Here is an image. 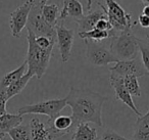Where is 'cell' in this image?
Returning <instances> with one entry per match:
<instances>
[{"instance_id": "9", "label": "cell", "mask_w": 149, "mask_h": 140, "mask_svg": "<svg viewBox=\"0 0 149 140\" xmlns=\"http://www.w3.org/2000/svg\"><path fill=\"white\" fill-rule=\"evenodd\" d=\"M56 43L59 50L60 57L62 62H68L72 54V49L74 46V31L70 28L64 27L63 24H58L55 27Z\"/></svg>"}, {"instance_id": "26", "label": "cell", "mask_w": 149, "mask_h": 140, "mask_svg": "<svg viewBox=\"0 0 149 140\" xmlns=\"http://www.w3.org/2000/svg\"><path fill=\"white\" fill-rule=\"evenodd\" d=\"M99 140H132V139H128V138L120 135V134L114 132L113 130H111V129H106L105 131L102 133Z\"/></svg>"}, {"instance_id": "32", "label": "cell", "mask_w": 149, "mask_h": 140, "mask_svg": "<svg viewBox=\"0 0 149 140\" xmlns=\"http://www.w3.org/2000/svg\"><path fill=\"white\" fill-rule=\"evenodd\" d=\"M142 15H146V17L149 18V5H145V6L143 7Z\"/></svg>"}, {"instance_id": "34", "label": "cell", "mask_w": 149, "mask_h": 140, "mask_svg": "<svg viewBox=\"0 0 149 140\" xmlns=\"http://www.w3.org/2000/svg\"><path fill=\"white\" fill-rule=\"evenodd\" d=\"M4 136H5V134L0 133V140H3V138H4Z\"/></svg>"}, {"instance_id": "13", "label": "cell", "mask_w": 149, "mask_h": 140, "mask_svg": "<svg viewBox=\"0 0 149 140\" xmlns=\"http://www.w3.org/2000/svg\"><path fill=\"white\" fill-rule=\"evenodd\" d=\"M85 15L84 5L79 0H62V7L60 8L59 23L63 24L68 19L74 21L82 19Z\"/></svg>"}, {"instance_id": "10", "label": "cell", "mask_w": 149, "mask_h": 140, "mask_svg": "<svg viewBox=\"0 0 149 140\" xmlns=\"http://www.w3.org/2000/svg\"><path fill=\"white\" fill-rule=\"evenodd\" d=\"M109 72L110 74L122 77V78L128 76H135L137 78H140V77L149 75L145 70L141 60L137 57L130 60H120L114 64L113 66L109 68Z\"/></svg>"}, {"instance_id": "28", "label": "cell", "mask_w": 149, "mask_h": 140, "mask_svg": "<svg viewBox=\"0 0 149 140\" xmlns=\"http://www.w3.org/2000/svg\"><path fill=\"white\" fill-rule=\"evenodd\" d=\"M36 43L42 49H47V48L55 45L56 39H52V38L45 37V36H40V37H36Z\"/></svg>"}, {"instance_id": "24", "label": "cell", "mask_w": 149, "mask_h": 140, "mask_svg": "<svg viewBox=\"0 0 149 140\" xmlns=\"http://www.w3.org/2000/svg\"><path fill=\"white\" fill-rule=\"evenodd\" d=\"M11 140H31L30 136V126L29 125H19V127L13 129L8 133Z\"/></svg>"}, {"instance_id": "22", "label": "cell", "mask_w": 149, "mask_h": 140, "mask_svg": "<svg viewBox=\"0 0 149 140\" xmlns=\"http://www.w3.org/2000/svg\"><path fill=\"white\" fill-rule=\"evenodd\" d=\"M79 37L81 39L85 40H92V41H97L100 42L104 39H110V34L109 32H105V31H101V30L98 29H93L89 32H82V33H78Z\"/></svg>"}, {"instance_id": "19", "label": "cell", "mask_w": 149, "mask_h": 140, "mask_svg": "<svg viewBox=\"0 0 149 140\" xmlns=\"http://www.w3.org/2000/svg\"><path fill=\"white\" fill-rule=\"evenodd\" d=\"M60 8L56 3H50L49 0H45L42 5V15L49 25L55 28L59 23Z\"/></svg>"}, {"instance_id": "17", "label": "cell", "mask_w": 149, "mask_h": 140, "mask_svg": "<svg viewBox=\"0 0 149 140\" xmlns=\"http://www.w3.org/2000/svg\"><path fill=\"white\" fill-rule=\"evenodd\" d=\"M23 124V116L19 113H4L0 116V133L8 134L15 128Z\"/></svg>"}, {"instance_id": "2", "label": "cell", "mask_w": 149, "mask_h": 140, "mask_svg": "<svg viewBox=\"0 0 149 140\" xmlns=\"http://www.w3.org/2000/svg\"><path fill=\"white\" fill-rule=\"evenodd\" d=\"M28 31L27 41H28V51L26 55V62L28 64V73L33 76H36L37 79H41L47 71L51 60L53 47L47 49H42L36 43V36L33 32Z\"/></svg>"}, {"instance_id": "7", "label": "cell", "mask_w": 149, "mask_h": 140, "mask_svg": "<svg viewBox=\"0 0 149 140\" xmlns=\"http://www.w3.org/2000/svg\"><path fill=\"white\" fill-rule=\"evenodd\" d=\"M86 42V57L94 66H107L110 64H116L120 60L110 52L103 44L97 41L87 40Z\"/></svg>"}, {"instance_id": "27", "label": "cell", "mask_w": 149, "mask_h": 140, "mask_svg": "<svg viewBox=\"0 0 149 140\" xmlns=\"http://www.w3.org/2000/svg\"><path fill=\"white\" fill-rule=\"evenodd\" d=\"M7 101H8V98H7V95H6V87H4L0 83V116H2L7 113L6 111Z\"/></svg>"}, {"instance_id": "35", "label": "cell", "mask_w": 149, "mask_h": 140, "mask_svg": "<svg viewBox=\"0 0 149 140\" xmlns=\"http://www.w3.org/2000/svg\"><path fill=\"white\" fill-rule=\"evenodd\" d=\"M146 40H147V41H149V34H148V35H147V37H146Z\"/></svg>"}, {"instance_id": "23", "label": "cell", "mask_w": 149, "mask_h": 140, "mask_svg": "<svg viewBox=\"0 0 149 140\" xmlns=\"http://www.w3.org/2000/svg\"><path fill=\"white\" fill-rule=\"evenodd\" d=\"M124 84L128 92L131 96L140 97L141 96V88L138 82V78L135 76H128L124 78Z\"/></svg>"}, {"instance_id": "8", "label": "cell", "mask_w": 149, "mask_h": 140, "mask_svg": "<svg viewBox=\"0 0 149 140\" xmlns=\"http://www.w3.org/2000/svg\"><path fill=\"white\" fill-rule=\"evenodd\" d=\"M34 4H35V0H26L21 6H19L10 13L9 25H10L13 37L19 38L22 31L27 27L29 15Z\"/></svg>"}, {"instance_id": "15", "label": "cell", "mask_w": 149, "mask_h": 140, "mask_svg": "<svg viewBox=\"0 0 149 140\" xmlns=\"http://www.w3.org/2000/svg\"><path fill=\"white\" fill-rule=\"evenodd\" d=\"M30 136L31 140H51L48 127L39 118L34 117L30 121Z\"/></svg>"}, {"instance_id": "12", "label": "cell", "mask_w": 149, "mask_h": 140, "mask_svg": "<svg viewBox=\"0 0 149 140\" xmlns=\"http://www.w3.org/2000/svg\"><path fill=\"white\" fill-rule=\"evenodd\" d=\"M109 82H110L111 87L113 88L114 93H116V100H120V101H122L123 103H125L129 108L132 109V111H134V113H136L137 117L142 116V113L139 111V109L137 108V106L135 105L131 94L128 92V90H127L126 87H125L124 78L110 74L109 75Z\"/></svg>"}, {"instance_id": "21", "label": "cell", "mask_w": 149, "mask_h": 140, "mask_svg": "<svg viewBox=\"0 0 149 140\" xmlns=\"http://www.w3.org/2000/svg\"><path fill=\"white\" fill-rule=\"evenodd\" d=\"M33 77H34L33 75H31L30 73L27 72V74H26L24 77H22L19 80L15 81V83L9 85V86L6 88V95H7L8 100L13 98V97H15V95H19V93H22V91L26 88L28 83L30 82V80H31Z\"/></svg>"}, {"instance_id": "29", "label": "cell", "mask_w": 149, "mask_h": 140, "mask_svg": "<svg viewBox=\"0 0 149 140\" xmlns=\"http://www.w3.org/2000/svg\"><path fill=\"white\" fill-rule=\"evenodd\" d=\"M96 29L101 30V31H105V32H110L112 31V27L110 25L109 21L107 20V18H104V19H101L98 21V23L96 24Z\"/></svg>"}, {"instance_id": "31", "label": "cell", "mask_w": 149, "mask_h": 140, "mask_svg": "<svg viewBox=\"0 0 149 140\" xmlns=\"http://www.w3.org/2000/svg\"><path fill=\"white\" fill-rule=\"evenodd\" d=\"M79 1H81L82 4H85V10L87 11H90V9H91V5H92V0H79Z\"/></svg>"}, {"instance_id": "20", "label": "cell", "mask_w": 149, "mask_h": 140, "mask_svg": "<svg viewBox=\"0 0 149 140\" xmlns=\"http://www.w3.org/2000/svg\"><path fill=\"white\" fill-rule=\"evenodd\" d=\"M28 72V64H27V62H24L19 68H17L15 70L11 71V72L7 73L5 74L4 76L1 78L0 80V83L3 85L4 87H8L9 85H11L13 83H15V81L19 80L22 77H24Z\"/></svg>"}, {"instance_id": "14", "label": "cell", "mask_w": 149, "mask_h": 140, "mask_svg": "<svg viewBox=\"0 0 149 140\" xmlns=\"http://www.w3.org/2000/svg\"><path fill=\"white\" fill-rule=\"evenodd\" d=\"M104 18L107 17H106L105 13H104L101 7H100V9H94V10L88 11L87 15H84L82 19L74 21V23L78 25V33L89 32L91 30L95 29L96 24L98 23V21L101 19H104Z\"/></svg>"}, {"instance_id": "30", "label": "cell", "mask_w": 149, "mask_h": 140, "mask_svg": "<svg viewBox=\"0 0 149 140\" xmlns=\"http://www.w3.org/2000/svg\"><path fill=\"white\" fill-rule=\"evenodd\" d=\"M138 23L142 28H144V29H148L149 28V18L141 13L138 18Z\"/></svg>"}, {"instance_id": "5", "label": "cell", "mask_w": 149, "mask_h": 140, "mask_svg": "<svg viewBox=\"0 0 149 140\" xmlns=\"http://www.w3.org/2000/svg\"><path fill=\"white\" fill-rule=\"evenodd\" d=\"M106 4V8L99 2V5L105 13L107 20L109 21L112 29L116 32H122L128 28H132V15L127 13L122 5L118 4L116 0H104Z\"/></svg>"}, {"instance_id": "33", "label": "cell", "mask_w": 149, "mask_h": 140, "mask_svg": "<svg viewBox=\"0 0 149 140\" xmlns=\"http://www.w3.org/2000/svg\"><path fill=\"white\" fill-rule=\"evenodd\" d=\"M141 2H143L145 5H149V0H140Z\"/></svg>"}, {"instance_id": "3", "label": "cell", "mask_w": 149, "mask_h": 140, "mask_svg": "<svg viewBox=\"0 0 149 140\" xmlns=\"http://www.w3.org/2000/svg\"><path fill=\"white\" fill-rule=\"evenodd\" d=\"M138 39L132 32V28L118 32L110 38V52L118 60H134L139 52Z\"/></svg>"}, {"instance_id": "4", "label": "cell", "mask_w": 149, "mask_h": 140, "mask_svg": "<svg viewBox=\"0 0 149 140\" xmlns=\"http://www.w3.org/2000/svg\"><path fill=\"white\" fill-rule=\"evenodd\" d=\"M45 0H40L38 2L35 1V4L32 7L31 13L29 15L27 23V30L33 32L36 37L45 36L52 39H56L55 28L46 22V20L42 15V5Z\"/></svg>"}, {"instance_id": "11", "label": "cell", "mask_w": 149, "mask_h": 140, "mask_svg": "<svg viewBox=\"0 0 149 140\" xmlns=\"http://www.w3.org/2000/svg\"><path fill=\"white\" fill-rule=\"evenodd\" d=\"M46 125L49 130L51 140H55L68 135L77 127L72 116L65 115H58L53 119H49Z\"/></svg>"}, {"instance_id": "16", "label": "cell", "mask_w": 149, "mask_h": 140, "mask_svg": "<svg viewBox=\"0 0 149 140\" xmlns=\"http://www.w3.org/2000/svg\"><path fill=\"white\" fill-rule=\"evenodd\" d=\"M132 140H149V109L145 115L137 118Z\"/></svg>"}, {"instance_id": "18", "label": "cell", "mask_w": 149, "mask_h": 140, "mask_svg": "<svg viewBox=\"0 0 149 140\" xmlns=\"http://www.w3.org/2000/svg\"><path fill=\"white\" fill-rule=\"evenodd\" d=\"M72 140H99V138L96 129L90 123H81L74 128Z\"/></svg>"}, {"instance_id": "6", "label": "cell", "mask_w": 149, "mask_h": 140, "mask_svg": "<svg viewBox=\"0 0 149 140\" xmlns=\"http://www.w3.org/2000/svg\"><path fill=\"white\" fill-rule=\"evenodd\" d=\"M66 106L65 98L49 99V100L40 101L34 104L24 105L19 109V115H45L49 119H53L60 115L61 111Z\"/></svg>"}, {"instance_id": "25", "label": "cell", "mask_w": 149, "mask_h": 140, "mask_svg": "<svg viewBox=\"0 0 149 140\" xmlns=\"http://www.w3.org/2000/svg\"><path fill=\"white\" fill-rule=\"evenodd\" d=\"M138 46L139 51L141 53V62L144 66L145 70L149 74V43L147 40L138 39Z\"/></svg>"}, {"instance_id": "1", "label": "cell", "mask_w": 149, "mask_h": 140, "mask_svg": "<svg viewBox=\"0 0 149 140\" xmlns=\"http://www.w3.org/2000/svg\"><path fill=\"white\" fill-rule=\"evenodd\" d=\"M66 105L72 108V117L76 125L91 123L102 127V107L107 97L89 89L70 87L65 97Z\"/></svg>"}]
</instances>
